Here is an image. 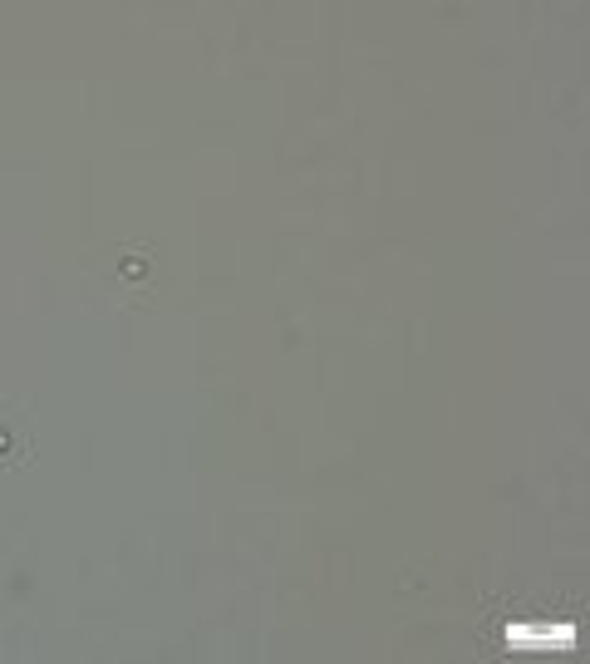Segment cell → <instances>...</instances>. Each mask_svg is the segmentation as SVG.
<instances>
[{
    "instance_id": "1",
    "label": "cell",
    "mask_w": 590,
    "mask_h": 664,
    "mask_svg": "<svg viewBox=\"0 0 590 664\" xmlns=\"http://www.w3.org/2000/svg\"><path fill=\"white\" fill-rule=\"evenodd\" d=\"M507 644L512 650H527V654H541V650H570L576 644V625H507Z\"/></svg>"
},
{
    "instance_id": "2",
    "label": "cell",
    "mask_w": 590,
    "mask_h": 664,
    "mask_svg": "<svg viewBox=\"0 0 590 664\" xmlns=\"http://www.w3.org/2000/svg\"><path fill=\"white\" fill-rule=\"evenodd\" d=\"M0 453H5V434H0Z\"/></svg>"
}]
</instances>
